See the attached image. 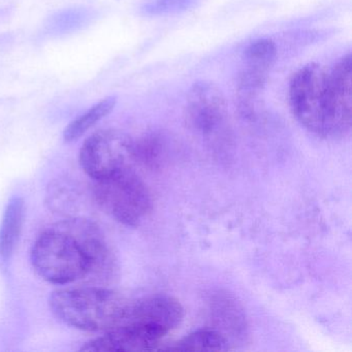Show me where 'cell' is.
I'll list each match as a JSON object with an SVG mask.
<instances>
[{
	"instance_id": "obj_3",
	"label": "cell",
	"mask_w": 352,
	"mask_h": 352,
	"mask_svg": "<svg viewBox=\"0 0 352 352\" xmlns=\"http://www.w3.org/2000/svg\"><path fill=\"white\" fill-rule=\"evenodd\" d=\"M129 305L120 294L102 286L63 288L49 298L53 314L65 324L104 333L122 322Z\"/></svg>"
},
{
	"instance_id": "obj_1",
	"label": "cell",
	"mask_w": 352,
	"mask_h": 352,
	"mask_svg": "<svg viewBox=\"0 0 352 352\" xmlns=\"http://www.w3.org/2000/svg\"><path fill=\"white\" fill-rule=\"evenodd\" d=\"M30 261L43 279L57 285L108 279L119 267L100 228L79 218L45 230L32 246Z\"/></svg>"
},
{
	"instance_id": "obj_9",
	"label": "cell",
	"mask_w": 352,
	"mask_h": 352,
	"mask_svg": "<svg viewBox=\"0 0 352 352\" xmlns=\"http://www.w3.org/2000/svg\"><path fill=\"white\" fill-rule=\"evenodd\" d=\"M208 312L211 329L219 333L230 347L246 342L249 335L246 313L232 294L222 290L214 292L208 300Z\"/></svg>"
},
{
	"instance_id": "obj_11",
	"label": "cell",
	"mask_w": 352,
	"mask_h": 352,
	"mask_svg": "<svg viewBox=\"0 0 352 352\" xmlns=\"http://www.w3.org/2000/svg\"><path fill=\"white\" fill-rule=\"evenodd\" d=\"M232 349L228 342L212 329H199L160 350L168 351H226Z\"/></svg>"
},
{
	"instance_id": "obj_5",
	"label": "cell",
	"mask_w": 352,
	"mask_h": 352,
	"mask_svg": "<svg viewBox=\"0 0 352 352\" xmlns=\"http://www.w3.org/2000/svg\"><path fill=\"white\" fill-rule=\"evenodd\" d=\"M133 157V143L125 133L102 129L84 142L79 162L83 172L96 181L129 166L127 160Z\"/></svg>"
},
{
	"instance_id": "obj_12",
	"label": "cell",
	"mask_w": 352,
	"mask_h": 352,
	"mask_svg": "<svg viewBox=\"0 0 352 352\" xmlns=\"http://www.w3.org/2000/svg\"><path fill=\"white\" fill-rule=\"evenodd\" d=\"M117 104L116 96H108L94 104L83 115L72 121L63 131V140L67 143H73L83 137L94 125L108 116L114 110Z\"/></svg>"
},
{
	"instance_id": "obj_8",
	"label": "cell",
	"mask_w": 352,
	"mask_h": 352,
	"mask_svg": "<svg viewBox=\"0 0 352 352\" xmlns=\"http://www.w3.org/2000/svg\"><path fill=\"white\" fill-rule=\"evenodd\" d=\"M183 317L184 308L180 300L168 294H154L129 302L123 321L142 323L168 335L180 325Z\"/></svg>"
},
{
	"instance_id": "obj_2",
	"label": "cell",
	"mask_w": 352,
	"mask_h": 352,
	"mask_svg": "<svg viewBox=\"0 0 352 352\" xmlns=\"http://www.w3.org/2000/svg\"><path fill=\"white\" fill-rule=\"evenodd\" d=\"M351 55L331 71L318 63L300 67L290 81L289 104L296 120L310 133L339 139L350 133L352 119Z\"/></svg>"
},
{
	"instance_id": "obj_10",
	"label": "cell",
	"mask_w": 352,
	"mask_h": 352,
	"mask_svg": "<svg viewBox=\"0 0 352 352\" xmlns=\"http://www.w3.org/2000/svg\"><path fill=\"white\" fill-rule=\"evenodd\" d=\"M25 204L22 197H13L8 204L0 224V257L13 255L23 228Z\"/></svg>"
},
{
	"instance_id": "obj_6",
	"label": "cell",
	"mask_w": 352,
	"mask_h": 352,
	"mask_svg": "<svg viewBox=\"0 0 352 352\" xmlns=\"http://www.w3.org/2000/svg\"><path fill=\"white\" fill-rule=\"evenodd\" d=\"M276 56L277 47L270 38H259L245 49L236 96L241 110L246 114L254 110L253 108L267 83Z\"/></svg>"
},
{
	"instance_id": "obj_4",
	"label": "cell",
	"mask_w": 352,
	"mask_h": 352,
	"mask_svg": "<svg viewBox=\"0 0 352 352\" xmlns=\"http://www.w3.org/2000/svg\"><path fill=\"white\" fill-rule=\"evenodd\" d=\"M96 204L123 226H139L151 213V192L131 166L107 178L96 180L94 186Z\"/></svg>"
},
{
	"instance_id": "obj_7",
	"label": "cell",
	"mask_w": 352,
	"mask_h": 352,
	"mask_svg": "<svg viewBox=\"0 0 352 352\" xmlns=\"http://www.w3.org/2000/svg\"><path fill=\"white\" fill-rule=\"evenodd\" d=\"M185 113L187 122L193 129L204 135H214L226 126V98L216 84L197 82L187 94Z\"/></svg>"
},
{
	"instance_id": "obj_13",
	"label": "cell",
	"mask_w": 352,
	"mask_h": 352,
	"mask_svg": "<svg viewBox=\"0 0 352 352\" xmlns=\"http://www.w3.org/2000/svg\"><path fill=\"white\" fill-rule=\"evenodd\" d=\"M197 3L199 0H147L142 11L151 16L173 15L187 11Z\"/></svg>"
}]
</instances>
